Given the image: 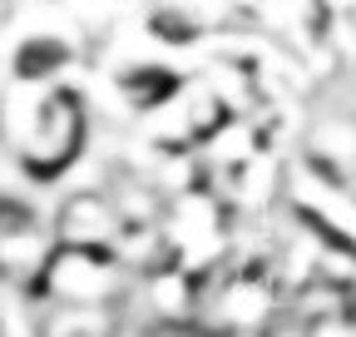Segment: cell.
<instances>
[{"label":"cell","mask_w":356,"mask_h":337,"mask_svg":"<svg viewBox=\"0 0 356 337\" xmlns=\"http://www.w3.org/2000/svg\"><path fill=\"white\" fill-rule=\"evenodd\" d=\"M124 214L119 203L95 184H70L65 198H55V243L70 248H119Z\"/></svg>","instance_id":"8992f818"},{"label":"cell","mask_w":356,"mask_h":337,"mask_svg":"<svg viewBox=\"0 0 356 337\" xmlns=\"http://www.w3.org/2000/svg\"><path fill=\"white\" fill-rule=\"evenodd\" d=\"M134 337H228L218 322H198V318H159L149 327H139Z\"/></svg>","instance_id":"9c48e42d"},{"label":"cell","mask_w":356,"mask_h":337,"mask_svg":"<svg viewBox=\"0 0 356 337\" xmlns=\"http://www.w3.org/2000/svg\"><path fill=\"white\" fill-rule=\"evenodd\" d=\"M55 248V203L15 174H0V288L25 298Z\"/></svg>","instance_id":"277c9868"},{"label":"cell","mask_w":356,"mask_h":337,"mask_svg":"<svg viewBox=\"0 0 356 337\" xmlns=\"http://www.w3.org/2000/svg\"><path fill=\"white\" fill-rule=\"evenodd\" d=\"M95 114L99 104L84 79L44 90V95H6L0 139H6V154H10V174L40 194L70 189L89 149H95V130H99Z\"/></svg>","instance_id":"6da1fadb"},{"label":"cell","mask_w":356,"mask_h":337,"mask_svg":"<svg viewBox=\"0 0 356 337\" xmlns=\"http://www.w3.org/2000/svg\"><path fill=\"white\" fill-rule=\"evenodd\" d=\"M30 337H134L124 308H40Z\"/></svg>","instance_id":"ba28073f"},{"label":"cell","mask_w":356,"mask_h":337,"mask_svg":"<svg viewBox=\"0 0 356 337\" xmlns=\"http://www.w3.org/2000/svg\"><path fill=\"white\" fill-rule=\"evenodd\" d=\"M0 337H30V308L10 288H0Z\"/></svg>","instance_id":"30bf717a"},{"label":"cell","mask_w":356,"mask_h":337,"mask_svg":"<svg viewBox=\"0 0 356 337\" xmlns=\"http://www.w3.org/2000/svg\"><path fill=\"white\" fill-rule=\"evenodd\" d=\"M89 35L79 15L65 10H10L0 35V95H44L84 79Z\"/></svg>","instance_id":"7a4b0ae2"},{"label":"cell","mask_w":356,"mask_h":337,"mask_svg":"<svg viewBox=\"0 0 356 337\" xmlns=\"http://www.w3.org/2000/svg\"><path fill=\"white\" fill-rule=\"evenodd\" d=\"M104 84H109V100L129 119H159V114H168L178 100L188 95L193 79H188V70L178 60H159V55L139 50V55L114 60L109 75H104Z\"/></svg>","instance_id":"5b68a950"},{"label":"cell","mask_w":356,"mask_h":337,"mask_svg":"<svg viewBox=\"0 0 356 337\" xmlns=\"http://www.w3.org/2000/svg\"><path fill=\"white\" fill-rule=\"evenodd\" d=\"M0 114H6V95H0Z\"/></svg>","instance_id":"7c38bea8"},{"label":"cell","mask_w":356,"mask_h":337,"mask_svg":"<svg viewBox=\"0 0 356 337\" xmlns=\"http://www.w3.org/2000/svg\"><path fill=\"white\" fill-rule=\"evenodd\" d=\"M124 283H129V258L119 248L55 243L40 278L25 288V303H40V308H119Z\"/></svg>","instance_id":"3957f363"},{"label":"cell","mask_w":356,"mask_h":337,"mask_svg":"<svg viewBox=\"0 0 356 337\" xmlns=\"http://www.w3.org/2000/svg\"><path fill=\"white\" fill-rule=\"evenodd\" d=\"M134 35H139V45L149 55L173 60V55L203 50L208 40H218L222 35V15L203 10V6H159V10L134 15Z\"/></svg>","instance_id":"52a82bcc"},{"label":"cell","mask_w":356,"mask_h":337,"mask_svg":"<svg viewBox=\"0 0 356 337\" xmlns=\"http://www.w3.org/2000/svg\"><path fill=\"white\" fill-rule=\"evenodd\" d=\"M6 25H10V6H0V35H6Z\"/></svg>","instance_id":"8fae6325"}]
</instances>
